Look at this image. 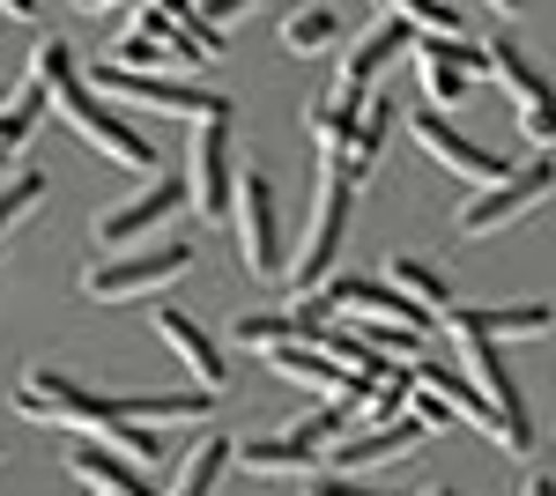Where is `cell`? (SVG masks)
<instances>
[{"instance_id":"cell-1","label":"cell","mask_w":556,"mask_h":496,"mask_svg":"<svg viewBox=\"0 0 556 496\" xmlns=\"http://www.w3.org/2000/svg\"><path fill=\"white\" fill-rule=\"evenodd\" d=\"M349 207H356V178L334 164L312 170V215H304V238L290 252V282L298 296H312L327 275H334V259H342V238H349Z\"/></svg>"},{"instance_id":"cell-2","label":"cell","mask_w":556,"mask_h":496,"mask_svg":"<svg viewBox=\"0 0 556 496\" xmlns=\"http://www.w3.org/2000/svg\"><path fill=\"white\" fill-rule=\"evenodd\" d=\"M52 112L75 126L97 156H112V164H127V170H156V141H149V133H141L127 112H112V104H104V97H97L83 75H67V82L52 89Z\"/></svg>"},{"instance_id":"cell-3","label":"cell","mask_w":556,"mask_h":496,"mask_svg":"<svg viewBox=\"0 0 556 496\" xmlns=\"http://www.w3.org/2000/svg\"><path fill=\"white\" fill-rule=\"evenodd\" d=\"M445 333L460 341L468 378L482 385V400L497 408V453L527 459V453H534V415H527V400H519V385H513V371H505V356H497V341H490V333H475L468 319H445Z\"/></svg>"},{"instance_id":"cell-4","label":"cell","mask_w":556,"mask_h":496,"mask_svg":"<svg viewBox=\"0 0 556 496\" xmlns=\"http://www.w3.org/2000/svg\"><path fill=\"white\" fill-rule=\"evenodd\" d=\"M97 97H119V104H141V112H164V119H230V97L208 82H178V75H134L119 60H104L97 75H89Z\"/></svg>"},{"instance_id":"cell-5","label":"cell","mask_w":556,"mask_h":496,"mask_svg":"<svg viewBox=\"0 0 556 496\" xmlns=\"http://www.w3.org/2000/svg\"><path fill=\"white\" fill-rule=\"evenodd\" d=\"M193 267V245H149V252H112V259H97L83 275V296L89 304H127V296H156L172 290L178 275Z\"/></svg>"},{"instance_id":"cell-6","label":"cell","mask_w":556,"mask_h":496,"mask_svg":"<svg viewBox=\"0 0 556 496\" xmlns=\"http://www.w3.org/2000/svg\"><path fill=\"white\" fill-rule=\"evenodd\" d=\"M15 415L23 422H45V430H104V422H119V400L75 385L67 371H30L15 385Z\"/></svg>"},{"instance_id":"cell-7","label":"cell","mask_w":556,"mask_h":496,"mask_svg":"<svg viewBox=\"0 0 556 496\" xmlns=\"http://www.w3.org/2000/svg\"><path fill=\"white\" fill-rule=\"evenodd\" d=\"M549 193H556V164L549 156L513 164L497 186H475L468 201H460V238H490V230H505V222H519V215H534Z\"/></svg>"},{"instance_id":"cell-8","label":"cell","mask_w":556,"mask_h":496,"mask_svg":"<svg viewBox=\"0 0 556 496\" xmlns=\"http://www.w3.org/2000/svg\"><path fill=\"white\" fill-rule=\"evenodd\" d=\"M408 52H416V30H408L401 15H379V23L342 52V75H334L327 97H334V104H371V97L386 89V75H393Z\"/></svg>"},{"instance_id":"cell-9","label":"cell","mask_w":556,"mask_h":496,"mask_svg":"<svg viewBox=\"0 0 556 496\" xmlns=\"http://www.w3.org/2000/svg\"><path fill=\"white\" fill-rule=\"evenodd\" d=\"M238 245H245V267L260 282H282L290 275V245H282V207H275V186L260 170H238Z\"/></svg>"},{"instance_id":"cell-10","label":"cell","mask_w":556,"mask_h":496,"mask_svg":"<svg viewBox=\"0 0 556 496\" xmlns=\"http://www.w3.org/2000/svg\"><path fill=\"white\" fill-rule=\"evenodd\" d=\"M186 201L208 222H223L238 207V164H230V119H201L186 141Z\"/></svg>"},{"instance_id":"cell-11","label":"cell","mask_w":556,"mask_h":496,"mask_svg":"<svg viewBox=\"0 0 556 496\" xmlns=\"http://www.w3.org/2000/svg\"><path fill=\"white\" fill-rule=\"evenodd\" d=\"M490 60H482V75H497V89L513 97V112H519V133L534 141V149H549L556 141V89L542 82V67L519 52V44H482Z\"/></svg>"},{"instance_id":"cell-12","label":"cell","mask_w":556,"mask_h":496,"mask_svg":"<svg viewBox=\"0 0 556 496\" xmlns=\"http://www.w3.org/2000/svg\"><path fill=\"white\" fill-rule=\"evenodd\" d=\"M482 44L475 38H416V52H408V67H416V89H424L430 112H453L460 97L475 89V75H482Z\"/></svg>"},{"instance_id":"cell-13","label":"cell","mask_w":556,"mask_h":496,"mask_svg":"<svg viewBox=\"0 0 556 496\" xmlns=\"http://www.w3.org/2000/svg\"><path fill=\"white\" fill-rule=\"evenodd\" d=\"M408 133H416V149H424L430 164L438 170H453V178H468V186H497V178H505V156H490V149H482V141H468V133H460V126L445 119V112H416V119H408Z\"/></svg>"},{"instance_id":"cell-14","label":"cell","mask_w":556,"mask_h":496,"mask_svg":"<svg viewBox=\"0 0 556 496\" xmlns=\"http://www.w3.org/2000/svg\"><path fill=\"white\" fill-rule=\"evenodd\" d=\"M178 207H186V178H156V186H149L141 201L112 207V215H97V230H89V245L104 252V259H112V252H134L141 238H149V230H164V222H172Z\"/></svg>"},{"instance_id":"cell-15","label":"cell","mask_w":556,"mask_h":496,"mask_svg":"<svg viewBox=\"0 0 556 496\" xmlns=\"http://www.w3.org/2000/svg\"><path fill=\"white\" fill-rule=\"evenodd\" d=\"M430 437V422L416 408L408 415H393V422H379V430H356V437H334L327 453H334V467L342 474H356V467H386V459H401V453H416Z\"/></svg>"},{"instance_id":"cell-16","label":"cell","mask_w":556,"mask_h":496,"mask_svg":"<svg viewBox=\"0 0 556 496\" xmlns=\"http://www.w3.org/2000/svg\"><path fill=\"white\" fill-rule=\"evenodd\" d=\"M67 474H75L83 489H97V496H156L149 482H141V467L119 459L104 437H75V445H67Z\"/></svg>"},{"instance_id":"cell-17","label":"cell","mask_w":556,"mask_h":496,"mask_svg":"<svg viewBox=\"0 0 556 496\" xmlns=\"http://www.w3.org/2000/svg\"><path fill=\"white\" fill-rule=\"evenodd\" d=\"M416 385H430V393H438L445 408L460 415V422H475V430L497 445V408L482 400V385L468 378V364H438V356H416Z\"/></svg>"},{"instance_id":"cell-18","label":"cell","mask_w":556,"mask_h":496,"mask_svg":"<svg viewBox=\"0 0 556 496\" xmlns=\"http://www.w3.org/2000/svg\"><path fill=\"white\" fill-rule=\"evenodd\" d=\"M156 333L172 341V356H178V364L201 378V393H223V385H230V371H223V348H215V341H208L201 327H193V319H186L178 304H156Z\"/></svg>"},{"instance_id":"cell-19","label":"cell","mask_w":556,"mask_h":496,"mask_svg":"<svg viewBox=\"0 0 556 496\" xmlns=\"http://www.w3.org/2000/svg\"><path fill=\"white\" fill-rule=\"evenodd\" d=\"M445 319H468L475 333H490V341H542V333L556 327V304H542V296H527V304H482V311H445Z\"/></svg>"},{"instance_id":"cell-20","label":"cell","mask_w":556,"mask_h":496,"mask_svg":"<svg viewBox=\"0 0 556 496\" xmlns=\"http://www.w3.org/2000/svg\"><path fill=\"white\" fill-rule=\"evenodd\" d=\"M238 467H253L267 482H304V474H319V453L282 430V437H245V445H238Z\"/></svg>"},{"instance_id":"cell-21","label":"cell","mask_w":556,"mask_h":496,"mask_svg":"<svg viewBox=\"0 0 556 496\" xmlns=\"http://www.w3.org/2000/svg\"><path fill=\"white\" fill-rule=\"evenodd\" d=\"M356 119H364V104H334V97H319L304 126H312V149H319V164L349 170V149H356Z\"/></svg>"},{"instance_id":"cell-22","label":"cell","mask_w":556,"mask_h":496,"mask_svg":"<svg viewBox=\"0 0 556 496\" xmlns=\"http://www.w3.org/2000/svg\"><path fill=\"white\" fill-rule=\"evenodd\" d=\"M230 467H238V445H230L223 430H208V437H201L193 453L178 459V482H172V496H215V482H223Z\"/></svg>"},{"instance_id":"cell-23","label":"cell","mask_w":556,"mask_h":496,"mask_svg":"<svg viewBox=\"0 0 556 496\" xmlns=\"http://www.w3.org/2000/svg\"><path fill=\"white\" fill-rule=\"evenodd\" d=\"M386 282H393L401 296H416L424 311H438V319L453 311V282H445L430 259H416V252H393V259H386Z\"/></svg>"},{"instance_id":"cell-24","label":"cell","mask_w":556,"mask_h":496,"mask_svg":"<svg viewBox=\"0 0 556 496\" xmlns=\"http://www.w3.org/2000/svg\"><path fill=\"white\" fill-rule=\"evenodd\" d=\"M112 60H119V67H134V75H164V67H193L201 52H193L186 38H141V30H119Z\"/></svg>"},{"instance_id":"cell-25","label":"cell","mask_w":556,"mask_h":496,"mask_svg":"<svg viewBox=\"0 0 556 496\" xmlns=\"http://www.w3.org/2000/svg\"><path fill=\"white\" fill-rule=\"evenodd\" d=\"M45 119H52V89L23 82L8 104H0V149H8V156H23V149H30V133H38Z\"/></svg>"},{"instance_id":"cell-26","label":"cell","mask_w":556,"mask_h":496,"mask_svg":"<svg viewBox=\"0 0 556 496\" xmlns=\"http://www.w3.org/2000/svg\"><path fill=\"white\" fill-rule=\"evenodd\" d=\"M393 126H401V112H393V97H371V104H364V119H356V149H349V178H356V186H364V170L379 164L386 156V141H393Z\"/></svg>"},{"instance_id":"cell-27","label":"cell","mask_w":556,"mask_h":496,"mask_svg":"<svg viewBox=\"0 0 556 496\" xmlns=\"http://www.w3.org/2000/svg\"><path fill=\"white\" fill-rule=\"evenodd\" d=\"M208 400L215 393H134V400H119V415L141 422V430H156V422H201Z\"/></svg>"},{"instance_id":"cell-28","label":"cell","mask_w":556,"mask_h":496,"mask_svg":"<svg viewBox=\"0 0 556 496\" xmlns=\"http://www.w3.org/2000/svg\"><path fill=\"white\" fill-rule=\"evenodd\" d=\"M45 193H52V178H45V170H8V178H0V238H8V230H15V222H23V215H38V201Z\"/></svg>"},{"instance_id":"cell-29","label":"cell","mask_w":556,"mask_h":496,"mask_svg":"<svg viewBox=\"0 0 556 496\" xmlns=\"http://www.w3.org/2000/svg\"><path fill=\"white\" fill-rule=\"evenodd\" d=\"M282 44L290 52H327V44H342V15L334 8H298V15H282Z\"/></svg>"},{"instance_id":"cell-30","label":"cell","mask_w":556,"mask_h":496,"mask_svg":"<svg viewBox=\"0 0 556 496\" xmlns=\"http://www.w3.org/2000/svg\"><path fill=\"white\" fill-rule=\"evenodd\" d=\"M349 415H356V400H327V408L298 415V422H290V437H298V445H312V453H327V445L349 430Z\"/></svg>"},{"instance_id":"cell-31","label":"cell","mask_w":556,"mask_h":496,"mask_svg":"<svg viewBox=\"0 0 556 496\" xmlns=\"http://www.w3.org/2000/svg\"><path fill=\"white\" fill-rule=\"evenodd\" d=\"M67 75H75V44H67V38H38V52H30V75H23V82L60 89Z\"/></svg>"},{"instance_id":"cell-32","label":"cell","mask_w":556,"mask_h":496,"mask_svg":"<svg viewBox=\"0 0 556 496\" xmlns=\"http://www.w3.org/2000/svg\"><path fill=\"white\" fill-rule=\"evenodd\" d=\"M97 437H104L119 459H134V467H149V459H156V430H141V422H127V415H119V422H104Z\"/></svg>"},{"instance_id":"cell-33","label":"cell","mask_w":556,"mask_h":496,"mask_svg":"<svg viewBox=\"0 0 556 496\" xmlns=\"http://www.w3.org/2000/svg\"><path fill=\"white\" fill-rule=\"evenodd\" d=\"M304 496H401V489H364V482H349V474H312Z\"/></svg>"},{"instance_id":"cell-34","label":"cell","mask_w":556,"mask_h":496,"mask_svg":"<svg viewBox=\"0 0 556 496\" xmlns=\"http://www.w3.org/2000/svg\"><path fill=\"white\" fill-rule=\"evenodd\" d=\"M245 8H253V0H193V15H201L208 30H230V23H238Z\"/></svg>"},{"instance_id":"cell-35","label":"cell","mask_w":556,"mask_h":496,"mask_svg":"<svg viewBox=\"0 0 556 496\" xmlns=\"http://www.w3.org/2000/svg\"><path fill=\"white\" fill-rule=\"evenodd\" d=\"M0 15H15V23H38V0H0Z\"/></svg>"},{"instance_id":"cell-36","label":"cell","mask_w":556,"mask_h":496,"mask_svg":"<svg viewBox=\"0 0 556 496\" xmlns=\"http://www.w3.org/2000/svg\"><path fill=\"white\" fill-rule=\"evenodd\" d=\"M519 496H556V474H527V489Z\"/></svg>"},{"instance_id":"cell-37","label":"cell","mask_w":556,"mask_h":496,"mask_svg":"<svg viewBox=\"0 0 556 496\" xmlns=\"http://www.w3.org/2000/svg\"><path fill=\"white\" fill-rule=\"evenodd\" d=\"M149 8H156V15H172V23H178V15H193V0H149Z\"/></svg>"},{"instance_id":"cell-38","label":"cell","mask_w":556,"mask_h":496,"mask_svg":"<svg viewBox=\"0 0 556 496\" xmlns=\"http://www.w3.org/2000/svg\"><path fill=\"white\" fill-rule=\"evenodd\" d=\"M482 8H497V15H519V8H527V0H482Z\"/></svg>"},{"instance_id":"cell-39","label":"cell","mask_w":556,"mask_h":496,"mask_svg":"<svg viewBox=\"0 0 556 496\" xmlns=\"http://www.w3.org/2000/svg\"><path fill=\"white\" fill-rule=\"evenodd\" d=\"M379 15H408V0H379Z\"/></svg>"},{"instance_id":"cell-40","label":"cell","mask_w":556,"mask_h":496,"mask_svg":"<svg viewBox=\"0 0 556 496\" xmlns=\"http://www.w3.org/2000/svg\"><path fill=\"white\" fill-rule=\"evenodd\" d=\"M8 170H15V156H8V149H0V178H8Z\"/></svg>"},{"instance_id":"cell-41","label":"cell","mask_w":556,"mask_h":496,"mask_svg":"<svg viewBox=\"0 0 556 496\" xmlns=\"http://www.w3.org/2000/svg\"><path fill=\"white\" fill-rule=\"evenodd\" d=\"M75 8H112V0H75Z\"/></svg>"},{"instance_id":"cell-42","label":"cell","mask_w":556,"mask_h":496,"mask_svg":"<svg viewBox=\"0 0 556 496\" xmlns=\"http://www.w3.org/2000/svg\"><path fill=\"white\" fill-rule=\"evenodd\" d=\"M0 104H8V89H0Z\"/></svg>"},{"instance_id":"cell-43","label":"cell","mask_w":556,"mask_h":496,"mask_svg":"<svg viewBox=\"0 0 556 496\" xmlns=\"http://www.w3.org/2000/svg\"><path fill=\"white\" fill-rule=\"evenodd\" d=\"M0 459H8V445H0Z\"/></svg>"},{"instance_id":"cell-44","label":"cell","mask_w":556,"mask_h":496,"mask_svg":"<svg viewBox=\"0 0 556 496\" xmlns=\"http://www.w3.org/2000/svg\"><path fill=\"white\" fill-rule=\"evenodd\" d=\"M89 496H97V489H89Z\"/></svg>"}]
</instances>
